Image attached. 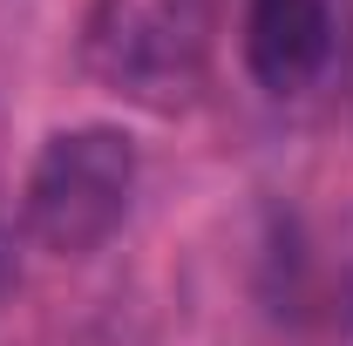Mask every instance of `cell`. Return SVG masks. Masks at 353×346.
<instances>
[{
  "mask_svg": "<svg viewBox=\"0 0 353 346\" xmlns=\"http://www.w3.org/2000/svg\"><path fill=\"white\" fill-rule=\"evenodd\" d=\"M224 0H95L82 28V68L116 102L176 116L211 75Z\"/></svg>",
  "mask_w": 353,
  "mask_h": 346,
  "instance_id": "obj_1",
  "label": "cell"
},
{
  "mask_svg": "<svg viewBox=\"0 0 353 346\" xmlns=\"http://www.w3.org/2000/svg\"><path fill=\"white\" fill-rule=\"evenodd\" d=\"M136 197V143L116 123H82L41 143L34 170L21 183V231L48 258L102 252Z\"/></svg>",
  "mask_w": 353,
  "mask_h": 346,
  "instance_id": "obj_2",
  "label": "cell"
},
{
  "mask_svg": "<svg viewBox=\"0 0 353 346\" xmlns=\"http://www.w3.org/2000/svg\"><path fill=\"white\" fill-rule=\"evenodd\" d=\"M333 61L326 0H245V68L265 95H299Z\"/></svg>",
  "mask_w": 353,
  "mask_h": 346,
  "instance_id": "obj_3",
  "label": "cell"
},
{
  "mask_svg": "<svg viewBox=\"0 0 353 346\" xmlns=\"http://www.w3.org/2000/svg\"><path fill=\"white\" fill-rule=\"evenodd\" d=\"M0 285H7V238H0Z\"/></svg>",
  "mask_w": 353,
  "mask_h": 346,
  "instance_id": "obj_4",
  "label": "cell"
}]
</instances>
